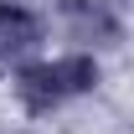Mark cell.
Wrapping results in <instances>:
<instances>
[{
  "instance_id": "1",
  "label": "cell",
  "mask_w": 134,
  "mask_h": 134,
  "mask_svg": "<svg viewBox=\"0 0 134 134\" xmlns=\"http://www.w3.org/2000/svg\"><path fill=\"white\" fill-rule=\"evenodd\" d=\"M103 83V67L93 52H67L57 62H31L16 72V98L26 114H52V108H62L67 98H83L93 88Z\"/></svg>"
},
{
  "instance_id": "2",
  "label": "cell",
  "mask_w": 134,
  "mask_h": 134,
  "mask_svg": "<svg viewBox=\"0 0 134 134\" xmlns=\"http://www.w3.org/2000/svg\"><path fill=\"white\" fill-rule=\"evenodd\" d=\"M67 31L72 41H83V47H114L119 36H124V21L108 0H67Z\"/></svg>"
},
{
  "instance_id": "3",
  "label": "cell",
  "mask_w": 134,
  "mask_h": 134,
  "mask_svg": "<svg viewBox=\"0 0 134 134\" xmlns=\"http://www.w3.org/2000/svg\"><path fill=\"white\" fill-rule=\"evenodd\" d=\"M41 31L47 26H41L36 10L16 5V0H0V62H21L26 52H36Z\"/></svg>"
},
{
  "instance_id": "4",
  "label": "cell",
  "mask_w": 134,
  "mask_h": 134,
  "mask_svg": "<svg viewBox=\"0 0 134 134\" xmlns=\"http://www.w3.org/2000/svg\"><path fill=\"white\" fill-rule=\"evenodd\" d=\"M5 134H10V129H5ZM16 134H26V129H16Z\"/></svg>"
}]
</instances>
